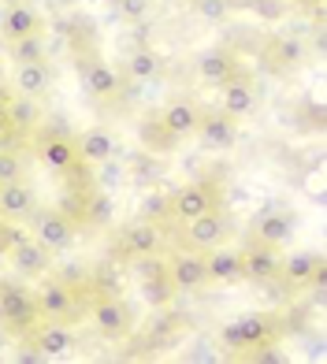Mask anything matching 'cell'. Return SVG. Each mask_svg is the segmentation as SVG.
I'll return each instance as SVG.
<instances>
[{
  "label": "cell",
  "mask_w": 327,
  "mask_h": 364,
  "mask_svg": "<svg viewBox=\"0 0 327 364\" xmlns=\"http://www.w3.org/2000/svg\"><path fill=\"white\" fill-rule=\"evenodd\" d=\"M272 56H275V63H283V68H301L305 63V41L301 38H279L272 45Z\"/></svg>",
  "instance_id": "cell-31"
},
{
  "label": "cell",
  "mask_w": 327,
  "mask_h": 364,
  "mask_svg": "<svg viewBox=\"0 0 327 364\" xmlns=\"http://www.w3.org/2000/svg\"><path fill=\"white\" fill-rule=\"evenodd\" d=\"M90 323L104 342H123L134 331V312L127 309L123 297H97L90 309Z\"/></svg>",
  "instance_id": "cell-3"
},
{
  "label": "cell",
  "mask_w": 327,
  "mask_h": 364,
  "mask_svg": "<svg viewBox=\"0 0 327 364\" xmlns=\"http://www.w3.org/2000/svg\"><path fill=\"white\" fill-rule=\"evenodd\" d=\"M90 4H101V0H90Z\"/></svg>",
  "instance_id": "cell-41"
},
{
  "label": "cell",
  "mask_w": 327,
  "mask_h": 364,
  "mask_svg": "<svg viewBox=\"0 0 327 364\" xmlns=\"http://www.w3.org/2000/svg\"><path fill=\"white\" fill-rule=\"evenodd\" d=\"M164 216H171V197H164V193H145V201H141V220L160 223Z\"/></svg>",
  "instance_id": "cell-35"
},
{
  "label": "cell",
  "mask_w": 327,
  "mask_h": 364,
  "mask_svg": "<svg viewBox=\"0 0 327 364\" xmlns=\"http://www.w3.org/2000/svg\"><path fill=\"white\" fill-rule=\"evenodd\" d=\"M116 11L123 15L127 23H141V19H149L153 0H116Z\"/></svg>",
  "instance_id": "cell-36"
},
{
  "label": "cell",
  "mask_w": 327,
  "mask_h": 364,
  "mask_svg": "<svg viewBox=\"0 0 327 364\" xmlns=\"http://www.w3.org/2000/svg\"><path fill=\"white\" fill-rule=\"evenodd\" d=\"M15 360H19V364H45V357L34 350V346H30V350H23V353L15 357Z\"/></svg>",
  "instance_id": "cell-39"
},
{
  "label": "cell",
  "mask_w": 327,
  "mask_h": 364,
  "mask_svg": "<svg viewBox=\"0 0 327 364\" xmlns=\"http://www.w3.org/2000/svg\"><path fill=\"white\" fill-rule=\"evenodd\" d=\"M38 153H41V164H45V168H48V171H60V175L75 171L78 164H82L71 134H48V138H41Z\"/></svg>",
  "instance_id": "cell-18"
},
{
  "label": "cell",
  "mask_w": 327,
  "mask_h": 364,
  "mask_svg": "<svg viewBox=\"0 0 327 364\" xmlns=\"http://www.w3.org/2000/svg\"><path fill=\"white\" fill-rule=\"evenodd\" d=\"M38 297V312L41 320H71L75 316V290L68 283H60V279H48L34 290Z\"/></svg>",
  "instance_id": "cell-15"
},
{
  "label": "cell",
  "mask_w": 327,
  "mask_h": 364,
  "mask_svg": "<svg viewBox=\"0 0 327 364\" xmlns=\"http://www.w3.org/2000/svg\"><path fill=\"white\" fill-rule=\"evenodd\" d=\"M0 323H4L11 335H30V331L41 323L34 290L23 287V283H0Z\"/></svg>",
  "instance_id": "cell-1"
},
{
  "label": "cell",
  "mask_w": 327,
  "mask_h": 364,
  "mask_svg": "<svg viewBox=\"0 0 327 364\" xmlns=\"http://www.w3.org/2000/svg\"><path fill=\"white\" fill-rule=\"evenodd\" d=\"M193 4V15H198V19H205V23H227L231 19V11H235V4L231 0H190Z\"/></svg>",
  "instance_id": "cell-32"
},
{
  "label": "cell",
  "mask_w": 327,
  "mask_h": 364,
  "mask_svg": "<svg viewBox=\"0 0 327 364\" xmlns=\"http://www.w3.org/2000/svg\"><path fill=\"white\" fill-rule=\"evenodd\" d=\"M119 250L127 257H160L164 253V235L153 220H134L119 230Z\"/></svg>",
  "instance_id": "cell-7"
},
{
  "label": "cell",
  "mask_w": 327,
  "mask_h": 364,
  "mask_svg": "<svg viewBox=\"0 0 327 364\" xmlns=\"http://www.w3.org/2000/svg\"><path fill=\"white\" fill-rule=\"evenodd\" d=\"M8 257H11V264H15L19 275H45L48 268H53V253H48L41 242H34V238L19 242Z\"/></svg>",
  "instance_id": "cell-24"
},
{
  "label": "cell",
  "mask_w": 327,
  "mask_h": 364,
  "mask_svg": "<svg viewBox=\"0 0 327 364\" xmlns=\"http://www.w3.org/2000/svg\"><path fill=\"white\" fill-rule=\"evenodd\" d=\"M90 287H93L97 297H119L123 294V272L112 260H101V264H93V272H90Z\"/></svg>",
  "instance_id": "cell-28"
},
{
  "label": "cell",
  "mask_w": 327,
  "mask_h": 364,
  "mask_svg": "<svg viewBox=\"0 0 327 364\" xmlns=\"http://www.w3.org/2000/svg\"><path fill=\"white\" fill-rule=\"evenodd\" d=\"M138 290H141V297L149 301L153 309H164L171 301V297L178 294L175 287H171V279H168V268L164 272H156V275H145V279H138Z\"/></svg>",
  "instance_id": "cell-29"
},
{
  "label": "cell",
  "mask_w": 327,
  "mask_h": 364,
  "mask_svg": "<svg viewBox=\"0 0 327 364\" xmlns=\"http://www.w3.org/2000/svg\"><path fill=\"white\" fill-rule=\"evenodd\" d=\"M30 342H34V350L45 357V360H68L75 353V331L68 327V320H48V323H38L30 331Z\"/></svg>",
  "instance_id": "cell-6"
},
{
  "label": "cell",
  "mask_w": 327,
  "mask_h": 364,
  "mask_svg": "<svg viewBox=\"0 0 327 364\" xmlns=\"http://www.w3.org/2000/svg\"><path fill=\"white\" fill-rule=\"evenodd\" d=\"M168 279H171V287L175 290H183V294H190V290H201L205 283H208V272H205V253H198V250H186V253H175L168 264Z\"/></svg>",
  "instance_id": "cell-10"
},
{
  "label": "cell",
  "mask_w": 327,
  "mask_h": 364,
  "mask_svg": "<svg viewBox=\"0 0 327 364\" xmlns=\"http://www.w3.org/2000/svg\"><path fill=\"white\" fill-rule=\"evenodd\" d=\"M238 75V60L231 48L223 45H208L205 53L198 56V78L205 82V86H227Z\"/></svg>",
  "instance_id": "cell-14"
},
{
  "label": "cell",
  "mask_w": 327,
  "mask_h": 364,
  "mask_svg": "<svg viewBox=\"0 0 327 364\" xmlns=\"http://www.w3.org/2000/svg\"><path fill=\"white\" fill-rule=\"evenodd\" d=\"M279 264H283L279 245L253 242L250 250L242 253V275L253 279V283H272V279H279Z\"/></svg>",
  "instance_id": "cell-13"
},
{
  "label": "cell",
  "mask_w": 327,
  "mask_h": 364,
  "mask_svg": "<svg viewBox=\"0 0 327 364\" xmlns=\"http://www.w3.org/2000/svg\"><path fill=\"white\" fill-rule=\"evenodd\" d=\"M11 45V60L15 63H34V60H45V41L41 34H26L19 41H8Z\"/></svg>",
  "instance_id": "cell-33"
},
{
  "label": "cell",
  "mask_w": 327,
  "mask_h": 364,
  "mask_svg": "<svg viewBox=\"0 0 327 364\" xmlns=\"http://www.w3.org/2000/svg\"><path fill=\"white\" fill-rule=\"evenodd\" d=\"M320 268H323V257H320V253L298 250V253L283 257V264H279V275L286 279L290 287L305 290V287H313V279H316V272H320Z\"/></svg>",
  "instance_id": "cell-21"
},
{
  "label": "cell",
  "mask_w": 327,
  "mask_h": 364,
  "mask_svg": "<svg viewBox=\"0 0 327 364\" xmlns=\"http://www.w3.org/2000/svg\"><path fill=\"white\" fill-rule=\"evenodd\" d=\"M198 123H201V108L193 105V101H186V97H175V101L164 105V112H160L164 134L175 138V141H178V138H193Z\"/></svg>",
  "instance_id": "cell-16"
},
{
  "label": "cell",
  "mask_w": 327,
  "mask_h": 364,
  "mask_svg": "<svg viewBox=\"0 0 327 364\" xmlns=\"http://www.w3.org/2000/svg\"><path fill=\"white\" fill-rule=\"evenodd\" d=\"M75 149H78V160H82V164L97 168V164H104V160H116L119 141H116V134H112V130H104V127H86L82 134H75Z\"/></svg>",
  "instance_id": "cell-12"
},
{
  "label": "cell",
  "mask_w": 327,
  "mask_h": 364,
  "mask_svg": "<svg viewBox=\"0 0 327 364\" xmlns=\"http://www.w3.org/2000/svg\"><path fill=\"white\" fill-rule=\"evenodd\" d=\"M82 220L93 223V227H108L112 220H116V201H112V190H101L86 197V212H82Z\"/></svg>",
  "instance_id": "cell-30"
},
{
  "label": "cell",
  "mask_w": 327,
  "mask_h": 364,
  "mask_svg": "<svg viewBox=\"0 0 327 364\" xmlns=\"http://www.w3.org/2000/svg\"><path fill=\"white\" fill-rule=\"evenodd\" d=\"M0 97H4V63H0Z\"/></svg>",
  "instance_id": "cell-40"
},
{
  "label": "cell",
  "mask_w": 327,
  "mask_h": 364,
  "mask_svg": "<svg viewBox=\"0 0 327 364\" xmlns=\"http://www.w3.org/2000/svg\"><path fill=\"white\" fill-rule=\"evenodd\" d=\"M4 123L15 127L19 134L38 130V123H41V101H34V97H23V93L8 97V101H4Z\"/></svg>",
  "instance_id": "cell-25"
},
{
  "label": "cell",
  "mask_w": 327,
  "mask_h": 364,
  "mask_svg": "<svg viewBox=\"0 0 327 364\" xmlns=\"http://www.w3.org/2000/svg\"><path fill=\"white\" fill-rule=\"evenodd\" d=\"M193 134H198L201 145L212 149V153H227V149L238 145V119H231V115H223V112H201V123Z\"/></svg>",
  "instance_id": "cell-9"
},
{
  "label": "cell",
  "mask_w": 327,
  "mask_h": 364,
  "mask_svg": "<svg viewBox=\"0 0 327 364\" xmlns=\"http://www.w3.org/2000/svg\"><path fill=\"white\" fill-rule=\"evenodd\" d=\"M205 272H208V283H235V279H242V253L216 245V250L205 253Z\"/></svg>",
  "instance_id": "cell-26"
},
{
  "label": "cell",
  "mask_w": 327,
  "mask_h": 364,
  "mask_svg": "<svg viewBox=\"0 0 327 364\" xmlns=\"http://www.w3.org/2000/svg\"><path fill=\"white\" fill-rule=\"evenodd\" d=\"M253 235H257V242H264V245H283L294 238V216L290 212H283V208H272V212H264L257 223H253Z\"/></svg>",
  "instance_id": "cell-22"
},
{
  "label": "cell",
  "mask_w": 327,
  "mask_h": 364,
  "mask_svg": "<svg viewBox=\"0 0 327 364\" xmlns=\"http://www.w3.org/2000/svg\"><path fill=\"white\" fill-rule=\"evenodd\" d=\"M41 11L34 4H23V0H15V4L4 11V19H0V38L4 41H19L26 34H41Z\"/></svg>",
  "instance_id": "cell-17"
},
{
  "label": "cell",
  "mask_w": 327,
  "mask_h": 364,
  "mask_svg": "<svg viewBox=\"0 0 327 364\" xmlns=\"http://www.w3.org/2000/svg\"><path fill=\"white\" fill-rule=\"evenodd\" d=\"M11 86L15 93L23 97H34V101H41V97L53 90V71H48L45 60H34V63H15V75H11Z\"/></svg>",
  "instance_id": "cell-19"
},
{
  "label": "cell",
  "mask_w": 327,
  "mask_h": 364,
  "mask_svg": "<svg viewBox=\"0 0 327 364\" xmlns=\"http://www.w3.org/2000/svg\"><path fill=\"white\" fill-rule=\"evenodd\" d=\"M160 71H164V60H160L156 48H134V53H127V60H123V75L130 82H153Z\"/></svg>",
  "instance_id": "cell-27"
},
{
  "label": "cell",
  "mask_w": 327,
  "mask_h": 364,
  "mask_svg": "<svg viewBox=\"0 0 327 364\" xmlns=\"http://www.w3.org/2000/svg\"><path fill=\"white\" fill-rule=\"evenodd\" d=\"M60 212H63L68 220H78L82 212H86V197H78V193H63V197H60Z\"/></svg>",
  "instance_id": "cell-38"
},
{
  "label": "cell",
  "mask_w": 327,
  "mask_h": 364,
  "mask_svg": "<svg viewBox=\"0 0 327 364\" xmlns=\"http://www.w3.org/2000/svg\"><path fill=\"white\" fill-rule=\"evenodd\" d=\"M223 90V101H220V112L223 115H231V119H245V115H253L257 112V90H253V82L250 78H242L235 75Z\"/></svg>",
  "instance_id": "cell-20"
},
{
  "label": "cell",
  "mask_w": 327,
  "mask_h": 364,
  "mask_svg": "<svg viewBox=\"0 0 327 364\" xmlns=\"http://www.w3.org/2000/svg\"><path fill=\"white\" fill-rule=\"evenodd\" d=\"M82 82H86V90H90L93 97H101V101H112V97L123 90V75L112 68V63H104V60H90Z\"/></svg>",
  "instance_id": "cell-23"
},
{
  "label": "cell",
  "mask_w": 327,
  "mask_h": 364,
  "mask_svg": "<svg viewBox=\"0 0 327 364\" xmlns=\"http://www.w3.org/2000/svg\"><path fill=\"white\" fill-rule=\"evenodd\" d=\"M272 331H275V320L268 312H242L238 320H231L220 331V342L231 353H250V350H260L268 342Z\"/></svg>",
  "instance_id": "cell-2"
},
{
  "label": "cell",
  "mask_w": 327,
  "mask_h": 364,
  "mask_svg": "<svg viewBox=\"0 0 327 364\" xmlns=\"http://www.w3.org/2000/svg\"><path fill=\"white\" fill-rule=\"evenodd\" d=\"M34 242H41L48 253H68L75 245V220H68L60 208H45V212H34Z\"/></svg>",
  "instance_id": "cell-5"
},
{
  "label": "cell",
  "mask_w": 327,
  "mask_h": 364,
  "mask_svg": "<svg viewBox=\"0 0 327 364\" xmlns=\"http://www.w3.org/2000/svg\"><path fill=\"white\" fill-rule=\"evenodd\" d=\"M23 175H26L23 156L15 153V149L0 145V182H15V178H23Z\"/></svg>",
  "instance_id": "cell-34"
},
{
  "label": "cell",
  "mask_w": 327,
  "mask_h": 364,
  "mask_svg": "<svg viewBox=\"0 0 327 364\" xmlns=\"http://www.w3.org/2000/svg\"><path fill=\"white\" fill-rule=\"evenodd\" d=\"M216 208H220L216 182H201V178L198 182H186V186L171 197V216L183 220V223L205 216V212H216Z\"/></svg>",
  "instance_id": "cell-4"
},
{
  "label": "cell",
  "mask_w": 327,
  "mask_h": 364,
  "mask_svg": "<svg viewBox=\"0 0 327 364\" xmlns=\"http://www.w3.org/2000/svg\"><path fill=\"white\" fill-rule=\"evenodd\" d=\"M38 212V193L30 182L15 178V182H0V220L8 223H23Z\"/></svg>",
  "instance_id": "cell-8"
},
{
  "label": "cell",
  "mask_w": 327,
  "mask_h": 364,
  "mask_svg": "<svg viewBox=\"0 0 327 364\" xmlns=\"http://www.w3.org/2000/svg\"><path fill=\"white\" fill-rule=\"evenodd\" d=\"M26 238H30V235H26L23 227H4V223H0V253H11L15 245L26 242Z\"/></svg>",
  "instance_id": "cell-37"
},
{
  "label": "cell",
  "mask_w": 327,
  "mask_h": 364,
  "mask_svg": "<svg viewBox=\"0 0 327 364\" xmlns=\"http://www.w3.org/2000/svg\"><path fill=\"white\" fill-rule=\"evenodd\" d=\"M227 235H231V223L223 220L220 208L186 223V242H190V250H198V253H208V250H216V245H223Z\"/></svg>",
  "instance_id": "cell-11"
}]
</instances>
